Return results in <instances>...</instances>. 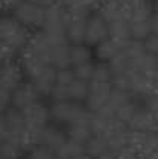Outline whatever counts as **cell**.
Returning a JSON list of instances; mask_svg holds the SVG:
<instances>
[{"instance_id":"26","label":"cell","mask_w":158,"mask_h":159,"mask_svg":"<svg viewBox=\"0 0 158 159\" xmlns=\"http://www.w3.org/2000/svg\"><path fill=\"white\" fill-rule=\"evenodd\" d=\"M131 26V37L132 39L138 41H146L152 35V27L149 20H137V21H129Z\"/></svg>"},{"instance_id":"9","label":"cell","mask_w":158,"mask_h":159,"mask_svg":"<svg viewBox=\"0 0 158 159\" xmlns=\"http://www.w3.org/2000/svg\"><path fill=\"white\" fill-rule=\"evenodd\" d=\"M113 84H100V82H90V91L85 98V106L90 112H97L100 111L111 98L113 94Z\"/></svg>"},{"instance_id":"22","label":"cell","mask_w":158,"mask_h":159,"mask_svg":"<svg viewBox=\"0 0 158 159\" xmlns=\"http://www.w3.org/2000/svg\"><path fill=\"white\" fill-rule=\"evenodd\" d=\"M109 38L113 39H117L120 43H128L131 41V26L129 21H114V23H109Z\"/></svg>"},{"instance_id":"27","label":"cell","mask_w":158,"mask_h":159,"mask_svg":"<svg viewBox=\"0 0 158 159\" xmlns=\"http://www.w3.org/2000/svg\"><path fill=\"white\" fill-rule=\"evenodd\" d=\"M91 50L88 44H74L72 46V64L78 65V64H84V62L91 61Z\"/></svg>"},{"instance_id":"32","label":"cell","mask_w":158,"mask_h":159,"mask_svg":"<svg viewBox=\"0 0 158 159\" xmlns=\"http://www.w3.org/2000/svg\"><path fill=\"white\" fill-rule=\"evenodd\" d=\"M26 159H58L53 150H50L44 146H35L31 150H27V158Z\"/></svg>"},{"instance_id":"30","label":"cell","mask_w":158,"mask_h":159,"mask_svg":"<svg viewBox=\"0 0 158 159\" xmlns=\"http://www.w3.org/2000/svg\"><path fill=\"white\" fill-rule=\"evenodd\" d=\"M134 96L129 93V91H123V89H113V94H111V98H109V102L107 103L111 109L116 111L120 108L122 105H125L126 102H129V100H132Z\"/></svg>"},{"instance_id":"42","label":"cell","mask_w":158,"mask_h":159,"mask_svg":"<svg viewBox=\"0 0 158 159\" xmlns=\"http://www.w3.org/2000/svg\"><path fill=\"white\" fill-rule=\"evenodd\" d=\"M29 2L36 3V5H40V6H43V8H49V6L58 3V0H29Z\"/></svg>"},{"instance_id":"46","label":"cell","mask_w":158,"mask_h":159,"mask_svg":"<svg viewBox=\"0 0 158 159\" xmlns=\"http://www.w3.org/2000/svg\"><path fill=\"white\" fill-rule=\"evenodd\" d=\"M154 12L158 14V0H155V3H154Z\"/></svg>"},{"instance_id":"28","label":"cell","mask_w":158,"mask_h":159,"mask_svg":"<svg viewBox=\"0 0 158 159\" xmlns=\"http://www.w3.org/2000/svg\"><path fill=\"white\" fill-rule=\"evenodd\" d=\"M111 79H113V70H111L108 62H99L94 65V71H93L90 82L107 84V82H111Z\"/></svg>"},{"instance_id":"23","label":"cell","mask_w":158,"mask_h":159,"mask_svg":"<svg viewBox=\"0 0 158 159\" xmlns=\"http://www.w3.org/2000/svg\"><path fill=\"white\" fill-rule=\"evenodd\" d=\"M85 152V146L81 143H76L70 138H67V141L55 152V155L58 156V159H73L74 156L81 155Z\"/></svg>"},{"instance_id":"3","label":"cell","mask_w":158,"mask_h":159,"mask_svg":"<svg viewBox=\"0 0 158 159\" xmlns=\"http://www.w3.org/2000/svg\"><path fill=\"white\" fill-rule=\"evenodd\" d=\"M50 115L53 121L69 126L74 121L90 120L91 112L79 102L65 100V102H53V105L50 106Z\"/></svg>"},{"instance_id":"5","label":"cell","mask_w":158,"mask_h":159,"mask_svg":"<svg viewBox=\"0 0 158 159\" xmlns=\"http://www.w3.org/2000/svg\"><path fill=\"white\" fill-rule=\"evenodd\" d=\"M26 132V121H24L23 111L17 108H8L3 111L2 124H0V138L2 139H22ZM22 143V141H20Z\"/></svg>"},{"instance_id":"18","label":"cell","mask_w":158,"mask_h":159,"mask_svg":"<svg viewBox=\"0 0 158 159\" xmlns=\"http://www.w3.org/2000/svg\"><path fill=\"white\" fill-rule=\"evenodd\" d=\"M50 64L56 68V70H62V68H70L72 64V46H69V43L65 44H60L52 47L50 52Z\"/></svg>"},{"instance_id":"45","label":"cell","mask_w":158,"mask_h":159,"mask_svg":"<svg viewBox=\"0 0 158 159\" xmlns=\"http://www.w3.org/2000/svg\"><path fill=\"white\" fill-rule=\"evenodd\" d=\"M73 159H93L91 158V156H90V155H87V153H81V155H78V156H74V158Z\"/></svg>"},{"instance_id":"34","label":"cell","mask_w":158,"mask_h":159,"mask_svg":"<svg viewBox=\"0 0 158 159\" xmlns=\"http://www.w3.org/2000/svg\"><path fill=\"white\" fill-rule=\"evenodd\" d=\"M145 100V108L149 112H152L155 117H158V89L151 91L147 96L143 97Z\"/></svg>"},{"instance_id":"13","label":"cell","mask_w":158,"mask_h":159,"mask_svg":"<svg viewBox=\"0 0 158 159\" xmlns=\"http://www.w3.org/2000/svg\"><path fill=\"white\" fill-rule=\"evenodd\" d=\"M128 126L132 130H140V132H147V134H158V117H155L146 108H138Z\"/></svg>"},{"instance_id":"16","label":"cell","mask_w":158,"mask_h":159,"mask_svg":"<svg viewBox=\"0 0 158 159\" xmlns=\"http://www.w3.org/2000/svg\"><path fill=\"white\" fill-rule=\"evenodd\" d=\"M116 117H111L108 114L103 112H91L90 117V124H91V130L93 135H99V136H108L111 129L116 124Z\"/></svg>"},{"instance_id":"19","label":"cell","mask_w":158,"mask_h":159,"mask_svg":"<svg viewBox=\"0 0 158 159\" xmlns=\"http://www.w3.org/2000/svg\"><path fill=\"white\" fill-rule=\"evenodd\" d=\"M67 136L76 141V143H81L84 144L93 136V130H91V124L90 120H81V121H74L72 124H69V129H67Z\"/></svg>"},{"instance_id":"1","label":"cell","mask_w":158,"mask_h":159,"mask_svg":"<svg viewBox=\"0 0 158 159\" xmlns=\"http://www.w3.org/2000/svg\"><path fill=\"white\" fill-rule=\"evenodd\" d=\"M31 32L12 15H5L0 21V38H2V61H14L20 55L31 39Z\"/></svg>"},{"instance_id":"43","label":"cell","mask_w":158,"mask_h":159,"mask_svg":"<svg viewBox=\"0 0 158 159\" xmlns=\"http://www.w3.org/2000/svg\"><path fill=\"white\" fill-rule=\"evenodd\" d=\"M149 21H151V27H152V34H158V14H152Z\"/></svg>"},{"instance_id":"8","label":"cell","mask_w":158,"mask_h":159,"mask_svg":"<svg viewBox=\"0 0 158 159\" xmlns=\"http://www.w3.org/2000/svg\"><path fill=\"white\" fill-rule=\"evenodd\" d=\"M109 38V25L99 12L91 14L87 20V30H85V44L94 46L100 44Z\"/></svg>"},{"instance_id":"47","label":"cell","mask_w":158,"mask_h":159,"mask_svg":"<svg viewBox=\"0 0 158 159\" xmlns=\"http://www.w3.org/2000/svg\"><path fill=\"white\" fill-rule=\"evenodd\" d=\"M155 89H158V79H157V84H155Z\"/></svg>"},{"instance_id":"37","label":"cell","mask_w":158,"mask_h":159,"mask_svg":"<svg viewBox=\"0 0 158 159\" xmlns=\"http://www.w3.org/2000/svg\"><path fill=\"white\" fill-rule=\"evenodd\" d=\"M12 106V91L0 89V108L2 111H6Z\"/></svg>"},{"instance_id":"15","label":"cell","mask_w":158,"mask_h":159,"mask_svg":"<svg viewBox=\"0 0 158 159\" xmlns=\"http://www.w3.org/2000/svg\"><path fill=\"white\" fill-rule=\"evenodd\" d=\"M67 138L69 136H65L64 132L60 130L58 127L47 124L41 130V134H40V143H38V146H44V147H47V148H50V150H53V152H56L67 141Z\"/></svg>"},{"instance_id":"41","label":"cell","mask_w":158,"mask_h":159,"mask_svg":"<svg viewBox=\"0 0 158 159\" xmlns=\"http://www.w3.org/2000/svg\"><path fill=\"white\" fill-rule=\"evenodd\" d=\"M58 3L61 6H64L65 9H76L79 0H58Z\"/></svg>"},{"instance_id":"11","label":"cell","mask_w":158,"mask_h":159,"mask_svg":"<svg viewBox=\"0 0 158 159\" xmlns=\"http://www.w3.org/2000/svg\"><path fill=\"white\" fill-rule=\"evenodd\" d=\"M40 93L32 82H23L12 91V106L23 111L40 102Z\"/></svg>"},{"instance_id":"2","label":"cell","mask_w":158,"mask_h":159,"mask_svg":"<svg viewBox=\"0 0 158 159\" xmlns=\"http://www.w3.org/2000/svg\"><path fill=\"white\" fill-rule=\"evenodd\" d=\"M65 20H67V9L60 3L46 8V17L41 27L46 39L52 47L69 43L65 34Z\"/></svg>"},{"instance_id":"6","label":"cell","mask_w":158,"mask_h":159,"mask_svg":"<svg viewBox=\"0 0 158 159\" xmlns=\"http://www.w3.org/2000/svg\"><path fill=\"white\" fill-rule=\"evenodd\" d=\"M90 14L82 9H67V20H65V34L69 43L82 44L85 43V30H87V20Z\"/></svg>"},{"instance_id":"17","label":"cell","mask_w":158,"mask_h":159,"mask_svg":"<svg viewBox=\"0 0 158 159\" xmlns=\"http://www.w3.org/2000/svg\"><path fill=\"white\" fill-rule=\"evenodd\" d=\"M129 43V41H128ZM128 43H120L117 39L113 38H107L105 41H102L100 44L96 46V56L102 62H109L113 58H116L120 52H123L125 46Z\"/></svg>"},{"instance_id":"24","label":"cell","mask_w":158,"mask_h":159,"mask_svg":"<svg viewBox=\"0 0 158 159\" xmlns=\"http://www.w3.org/2000/svg\"><path fill=\"white\" fill-rule=\"evenodd\" d=\"M154 11V6L149 3V0H140L131 3V20L129 21H137V20H149Z\"/></svg>"},{"instance_id":"35","label":"cell","mask_w":158,"mask_h":159,"mask_svg":"<svg viewBox=\"0 0 158 159\" xmlns=\"http://www.w3.org/2000/svg\"><path fill=\"white\" fill-rule=\"evenodd\" d=\"M50 97L53 102H65V100H70V93H69V86L67 85H56L53 86L52 93H50Z\"/></svg>"},{"instance_id":"25","label":"cell","mask_w":158,"mask_h":159,"mask_svg":"<svg viewBox=\"0 0 158 159\" xmlns=\"http://www.w3.org/2000/svg\"><path fill=\"white\" fill-rule=\"evenodd\" d=\"M90 91V82L82 80V79H74L69 85V93H70V100L73 102H85Z\"/></svg>"},{"instance_id":"39","label":"cell","mask_w":158,"mask_h":159,"mask_svg":"<svg viewBox=\"0 0 158 159\" xmlns=\"http://www.w3.org/2000/svg\"><path fill=\"white\" fill-rule=\"evenodd\" d=\"M117 159H143V158H141V155L137 150H134L132 147H126V148H123L122 152L117 153Z\"/></svg>"},{"instance_id":"10","label":"cell","mask_w":158,"mask_h":159,"mask_svg":"<svg viewBox=\"0 0 158 159\" xmlns=\"http://www.w3.org/2000/svg\"><path fill=\"white\" fill-rule=\"evenodd\" d=\"M24 71L20 62L3 61L0 71V89L14 91L20 84H23Z\"/></svg>"},{"instance_id":"21","label":"cell","mask_w":158,"mask_h":159,"mask_svg":"<svg viewBox=\"0 0 158 159\" xmlns=\"http://www.w3.org/2000/svg\"><path fill=\"white\" fill-rule=\"evenodd\" d=\"M107 150H109L108 139L105 136H99V135H93L87 143H85V153L90 155L93 159H96L97 156H100L102 153H105Z\"/></svg>"},{"instance_id":"4","label":"cell","mask_w":158,"mask_h":159,"mask_svg":"<svg viewBox=\"0 0 158 159\" xmlns=\"http://www.w3.org/2000/svg\"><path fill=\"white\" fill-rule=\"evenodd\" d=\"M11 15L27 29H41L46 17V8L29 0H22L12 9Z\"/></svg>"},{"instance_id":"7","label":"cell","mask_w":158,"mask_h":159,"mask_svg":"<svg viewBox=\"0 0 158 159\" xmlns=\"http://www.w3.org/2000/svg\"><path fill=\"white\" fill-rule=\"evenodd\" d=\"M24 121H26V129L32 134L38 136V143H40V134L41 130L49 124V120L52 118L50 109H47L44 105H41L40 102L23 109Z\"/></svg>"},{"instance_id":"44","label":"cell","mask_w":158,"mask_h":159,"mask_svg":"<svg viewBox=\"0 0 158 159\" xmlns=\"http://www.w3.org/2000/svg\"><path fill=\"white\" fill-rule=\"evenodd\" d=\"M96 159H117V153L113 150H107L105 153H102L100 156H97Z\"/></svg>"},{"instance_id":"14","label":"cell","mask_w":158,"mask_h":159,"mask_svg":"<svg viewBox=\"0 0 158 159\" xmlns=\"http://www.w3.org/2000/svg\"><path fill=\"white\" fill-rule=\"evenodd\" d=\"M129 134H131V129L128 124L116 120L114 127L111 129V132L108 134L107 139H108V146L109 150L119 153L123 148L129 147Z\"/></svg>"},{"instance_id":"38","label":"cell","mask_w":158,"mask_h":159,"mask_svg":"<svg viewBox=\"0 0 158 159\" xmlns=\"http://www.w3.org/2000/svg\"><path fill=\"white\" fill-rule=\"evenodd\" d=\"M146 50L152 55H157L158 56V34H152L151 37L145 41Z\"/></svg>"},{"instance_id":"20","label":"cell","mask_w":158,"mask_h":159,"mask_svg":"<svg viewBox=\"0 0 158 159\" xmlns=\"http://www.w3.org/2000/svg\"><path fill=\"white\" fill-rule=\"evenodd\" d=\"M26 152L20 139H2L0 144V158L2 159H18Z\"/></svg>"},{"instance_id":"40","label":"cell","mask_w":158,"mask_h":159,"mask_svg":"<svg viewBox=\"0 0 158 159\" xmlns=\"http://www.w3.org/2000/svg\"><path fill=\"white\" fill-rule=\"evenodd\" d=\"M22 0H2V8H3V11L5 12H12V9L20 3Z\"/></svg>"},{"instance_id":"36","label":"cell","mask_w":158,"mask_h":159,"mask_svg":"<svg viewBox=\"0 0 158 159\" xmlns=\"http://www.w3.org/2000/svg\"><path fill=\"white\" fill-rule=\"evenodd\" d=\"M76 79L74 71L70 68H62V70H56V84L58 85H70L73 80Z\"/></svg>"},{"instance_id":"33","label":"cell","mask_w":158,"mask_h":159,"mask_svg":"<svg viewBox=\"0 0 158 159\" xmlns=\"http://www.w3.org/2000/svg\"><path fill=\"white\" fill-rule=\"evenodd\" d=\"M73 71H74L76 79H82V80L90 82L93 71H94V65L91 64V61L84 62V64H78V65H73Z\"/></svg>"},{"instance_id":"29","label":"cell","mask_w":158,"mask_h":159,"mask_svg":"<svg viewBox=\"0 0 158 159\" xmlns=\"http://www.w3.org/2000/svg\"><path fill=\"white\" fill-rule=\"evenodd\" d=\"M138 109V106H137V103L132 100H129V102H126L125 105H122L119 109L116 111V118L119 120V121L125 123V124H129L131 120H132V117L135 115V112Z\"/></svg>"},{"instance_id":"12","label":"cell","mask_w":158,"mask_h":159,"mask_svg":"<svg viewBox=\"0 0 158 159\" xmlns=\"http://www.w3.org/2000/svg\"><path fill=\"white\" fill-rule=\"evenodd\" d=\"M97 12L100 14L107 23L114 21H129L131 20V3H120V2H102Z\"/></svg>"},{"instance_id":"31","label":"cell","mask_w":158,"mask_h":159,"mask_svg":"<svg viewBox=\"0 0 158 159\" xmlns=\"http://www.w3.org/2000/svg\"><path fill=\"white\" fill-rule=\"evenodd\" d=\"M108 64L111 67V70H113V74H122V73H128L129 71V58L125 55V52H120Z\"/></svg>"}]
</instances>
